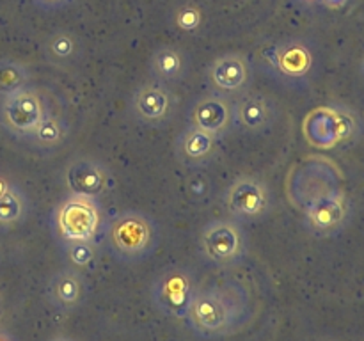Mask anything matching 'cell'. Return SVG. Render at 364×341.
<instances>
[{
	"mask_svg": "<svg viewBox=\"0 0 364 341\" xmlns=\"http://www.w3.org/2000/svg\"><path fill=\"white\" fill-rule=\"evenodd\" d=\"M252 315L247 290L237 281L199 288L185 315L188 329L203 340H220L238 332Z\"/></svg>",
	"mask_w": 364,
	"mask_h": 341,
	"instance_id": "6da1fadb",
	"label": "cell"
},
{
	"mask_svg": "<svg viewBox=\"0 0 364 341\" xmlns=\"http://www.w3.org/2000/svg\"><path fill=\"white\" fill-rule=\"evenodd\" d=\"M105 244L116 261L142 263L159 249V222L142 210H121L110 217L105 229Z\"/></svg>",
	"mask_w": 364,
	"mask_h": 341,
	"instance_id": "7a4b0ae2",
	"label": "cell"
},
{
	"mask_svg": "<svg viewBox=\"0 0 364 341\" xmlns=\"http://www.w3.org/2000/svg\"><path fill=\"white\" fill-rule=\"evenodd\" d=\"M107 217L100 199L80 194H68L53 206L50 227L59 245L66 242H92L98 244L105 237Z\"/></svg>",
	"mask_w": 364,
	"mask_h": 341,
	"instance_id": "3957f363",
	"label": "cell"
},
{
	"mask_svg": "<svg viewBox=\"0 0 364 341\" xmlns=\"http://www.w3.org/2000/svg\"><path fill=\"white\" fill-rule=\"evenodd\" d=\"M313 46L302 38H284L262 52V67L284 87H306L315 73Z\"/></svg>",
	"mask_w": 364,
	"mask_h": 341,
	"instance_id": "277c9868",
	"label": "cell"
},
{
	"mask_svg": "<svg viewBox=\"0 0 364 341\" xmlns=\"http://www.w3.org/2000/svg\"><path fill=\"white\" fill-rule=\"evenodd\" d=\"M249 242L244 227L233 219H213L199 234V254L206 265L230 269L240 265L247 256Z\"/></svg>",
	"mask_w": 364,
	"mask_h": 341,
	"instance_id": "5b68a950",
	"label": "cell"
},
{
	"mask_svg": "<svg viewBox=\"0 0 364 341\" xmlns=\"http://www.w3.org/2000/svg\"><path fill=\"white\" fill-rule=\"evenodd\" d=\"M198 290V276L191 266L169 265L153 281L149 298L160 315L180 320L187 315Z\"/></svg>",
	"mask_w": 364,
	"mask_h": 341,
	"instance_id": "8992f818",
	"label": "cell"
},
{
	"mask_svg": "<svg viewBox=\"0 0 364 341\" xmlns=\"http://www.w3.org/2000/svg\"><path fill=\"white\" fill-rule=\"evenodd\" d=\"M228 217L240 224H252L270 215L274 195L269 185L256 176H238L223 192Z\"/></svg>",
	"mask_w": 364,
	"mask_h": 341,
	"instance_id": "52a82bcc",
	"label": "cell"
},
{
	"mask_svg": "<svg viewBox=\"0 0 364 341\" xmlns=\"http://www.w3.org/2000/svg\"><path fill=\"white\" fill-rule=\"evenodd\" d=\"M52 114L48 102L34 87H27L0 103V126L20 141H27Z\"/></svg>",
	"mask_w": 364,
	"mask_h": 341,
	"instance_id": "ba28073f",
	"label": "cell"
},
{
	"mask_svg": "<svg viewBox=\"0 0 364 341\" xmlns=\"http://www.w3.org/2000/svg\"><path fill=\"white\" fill-rule=\"evenodd\" d=\"M205 82L210 92H215L233 102L251 87V60L240 52L220 53L206 66Z\"/></svg>",
	"mask_w": 364,
	"mask_h": 341,
	"instance_id": "9c48e42d",
	"label": "cell"
},
{
	"mask_svg": "<svg viewBox=\"0 0 364 341\" xmlns=\"http://www.w3.org/2000/svg\"><path fill=\"white\" fill-rule=\"evenodd\" d=\"M350 219V199L338 188L320 195L304 208V227L320 238L340 234L348 226Z\"/></svg>",
	"mask_w": 364,
	"mask_h": 341,
	"instance_id": "30bf717a",
	"label": "cell"
},
{
	"mask_svg": "<svg viewBox=\"0 0 364 341\" xmlns=\"http://www.w3.org/2000/svg\"><path fill=\"white\" fill-rule=\"evenodd\" d=\"M176 96L166 84L149 80L139 85L130 98V110L135 119L149 128H162L176 114Z\"/></svg>",
	"mask_w": 364,
	"mask_h": 341,
	"instance_id": "8fae6325",
	"label": "cell"
},
{
	"mask_svg": "<svg viewBox=\"0 0 364 341\" xmlns=\"http://www.w3.org/2000/svg\"><path fill=\"white\" fill-rule=\"evenodd\" d=\"M279 117V109L263 92H245L233 99V128L247 135H262L272 130Z\"/></svg>",
	"mask_w": 364,
	"mask_h": 341,
	"instance_id": "7c38bea8",
	"label": "cell"
},
{
	"mask_svg": "<svg viewBox=\"0 0 364 341\" xmlns=\"http://www.w3.org/2000/svg\"><path fill=\"white\" fill-rule=\"evenodd\" d=\"M188 126L224 139L233 128V102L215 92H205L188 109Z\"/></svg>",
	"mask_w": 364,
	"mask_h": 341,
	"instance_id": "4fadbf2b",
	"label": "cell"
},
{
	"mask_svg": "<svg viewBox=\"0 0 364 341\" xmlns=\"http://www.w3.org/2000/svg\"><path fill=\"white\" fill-rule=\"evenodd\" d=\"M64 181L70 194L89 195V197L100 199L102 195L114 190V174L105 163L92 158L73 160L66 167Z\"/></svg>",
	"mask_w": 364,
	"mask_h": 341,
	"instance_id": "5bb4252c",
	"label": "cell"
},
{
	"mask_svg": "<svg viewBox=\"0 0 364 341\" xmlns=\"http://www.w3.org/2000/svg\"><path fill=\"white\" fill-rule=\"evenodd\" d=\"M220 141L223 139L215 135L188 126L174 139V155L181 166L191 167V169H203L219 156Z\"/></svg>",
	"mask_w": 364,
	"mask_h": 341,
	"instance_id": "9a60e30c",
	"label": "cell"
},
{
	"mask_svg": "<svg viewBox=\"0 0 364 341\" xmlns=\"http://www.w3.org/2000/svg\"><path fill=\"white\" fill-rule=\"evenodd\" d=\"M46 298L57 311H75L87 298L85 276L77 270L68 269V266L64 270H59L46 283Z\"/></svg>",
	"mask_w": 364,
	"mask_h": 341,
	"instance_id": "2e32d148",
	"label": "cell"
},
{
	"mask_svg": "<svg viewBox=\"0 0 364 341\" xmlns=\"http://www.w3.org/2000/svg\"><path fill=\"white\" fill-rule=\"evenodd\" d=\"M188 70V60L185 53L176 46H160L151 53L148 71L151 80L160 84H174L185 78Z\"/></svg>",
	"mask_w": 364,
	"mask_h": 341,
	"instance_id": "e0dca14e",
	"label": "cell"
},
{
	"mask_svg": "<svg viewBox=\"0 0 364 341\" xmlns=\"http://www.w3.org/2000/svg\"><path fill=\"white\" fill-rule=\"evenodd\" d=\"M43 53L52 66L59 70H70L80 63L84 48L80 39L73 32L55 31L43 43Z\"/></svg>",
	"mask_w": 364,
	"mask_h": 341,
	"instance_id": "ac0fdd59",
	"label": "cell"
},
{
	"mask_svg": "<svg viewBox=\"0 0 364 341\" xmlns=\"http://www.w3.org/2000/svg\"><path fill=\"white\" fill-rule=\"evenodd\" d=\"M68 137H70V123L60 116L50 114L25 142L39 153H52L63 148Z\"/></svg>",
	"mask_w": 364,
	"mask_h": 341,
	"instance_id": "d6986e66",
	"label": "cell"
},
{
	"mask_svg": "<svg viewBox=\"0 0 364 341\" xmlns=\"http://www.w3.org/2000/svg\"><path fill=\"white\" fill-rule=\"evenodd\" d=\"M68 269L80 274L95 272L100 261V245L92 242H66L60 245Z\"/></svg>",
	"mask_w": 364,
	"mask_h": 341,
	"instance_id": "ffe728a7",
	"label": "cell"
},
{
	"mask_svg": "<svg viewBox=\"0 0 364 341\" xmlns=\"http://www.w3.org/2000/svg\"><path fill=\"white\" fill-rule=\"evenodd\" d=\"M28 215V199L16 185H11L0 195V229H11L23 222Z\"/></svg>",
	"mask_w": 364,
	"mask_h": 341,
	"instance_id": "44dd1931",
	"label": "cell"
},
{
	"mask_svg": "<svg viewBox=\"0 0 364 341\" xmlns=\"http://www.w3.org/2000/svg\"><path fill=\"white\" fill-rule=\"evenodd\" d=\"M32 75L25 64L14 59H0V99L31 87Z\"/></svg>",
	"mask_w": 364,
	"mask_h": 341,
	"instance_id": "7402d4cb",
	"label": "cell"
},
{
	"mask_svg": "<svg viewBox=\"0 0 364 341\" xmlns=\"http://www.w3.org/2000/svg\"><path fill=\"white\" fill-rule=\"evenodd\" d=\"M185 185H187L188 197L196 202L205 201L212 194V178L199 169H194V173L187 178Z\"/></svg>",
	"mask_w": 364,
	"mask_h": 341,
	"instance_id": "603a6c76",
	"label": "cell"
},
{
	"mask_svg": "<svg viewBox=\"0 0 364 341\" xmlns=\"http://www.w3.org/2000/svg\"><path fill=\"white\" fill-rule=\"evenodd\" d=\"M203 23V14L198 7L185 6L176 14V27L185 34H194Z\"/></svg>",
	"mask_w": 364,
	"mask_h": 341,
	"instance_id": "cb8c5ba5",
	"label": "cell"
},
{
	"mask_svg": "<svg viewBox=\"0 0 364 341\" xmlns=\"http://www.w3.org/2000/svg\"><path fill=\"white\" fill-rule=\"evenodd\" d=\"M75 0H32L34 6H38L39 9L43 11H57V9H63V7L71 6Z\"/></svg>",
	"mask_w": 364,
	"mask_h": 341,
	"instance_id": "d4e9b609",
	"label": "cell"
},
{
	"mask_svg": "<svg viewBox=\"0 0 364 341\" xmlns=\"http://www.w3.org/2000/svg\"><path fill=\"white\" fill-rule=\"evenodd\" d=\"M348 0H322V6L327 9H341Z\"/></svg>",
	"mask_w": 364,
	"mask_h": 341,
	"instance_id": "484cf974",
	"label": "cell"
},
{
	"mask_svg": "<svg viewBox=\"0 0 364 341\" xmlns=\"http://www.w3.org/2000/svg\"><path fill=\"white\" fill-rule=\"evenodd\" d=\"M0 341H20L16 336H13L11 332H7V330L0 329Z\"/></svg>",
	"mask_w": 364,
	"mask_h": 341,
	"instance_id": "4316f807",
	"label": "cell"
},
{
	"mask_svg": "<svg viewBox=\"0 0 364 341\" xmlns=\"http://www.w3.org/2000/svg\"><path fill=\"white\" fill-rule=\"evenodd\" d=\"M9 187H11L9 180H7V178H4L2 174H0V195H2L4 192H6Z\"/></svg>",
	"mask_w": 364,
	"mask_h": 341,
	"instance_id": "83f0119b",
	"label": "cell"
},
{
	"mask_svg": "<svg viewBox=\"0 0 364 341\" xmlns=\"http://www.w3.org/2000/svg\"><path fill=\"white\" fill-rule=\"evenodd\" d=\"M297 2L302 4V6H308V7L322 6V0H297Z\"/></svg>",
	"mask_w": 364,
	"mask_h": 341,
	"instance_id": "f1b7e54d",
	"label": "cell"
},
{
	"mask_svg": "<svg viewBox=\"0 0 364 341\" xmlns=\"http://www.w3.org/2000/svg\"><path fill=\"white\" fill-rule=\"evenodd\" d=\"M48 341H75V340H73V337H70V336H64V334H57V336L50 337Z\"/></svg>",
	"mask_w": 364,
	"mask_h": 341,
	"instance_id": "f546056e",
	"label": "cell"
},
{
	"mask_svg": "<svg viewBox=\"0 0 364 341\" xmlns=\"http://www.w3.org/2000/svg\"><path fill=\"white\" fill-rule=\"evenodd\" d=\"M361 71H363V75H364V57H363V64H361Z\"/></svg>",
	"mask_w": 364,
	"mask_h": 341,
	"instance_id": "4dcf8cb0",
	"label": "cell"
},
{
	"mask_svg": "<svg viewBox=\"0 0 364 341\" xmlns=\"http://www.w3.org/2000/svg\"><path fill=\"white\" fill-rule=\"evenodd\" d=\"M0 313H2V298H0Z\"/></svg>",
	"mask_w": 364,
	"mask_h": 341,
	"instance_id": "1f68e13d",
	"label": "cell"
}]
</instances>
